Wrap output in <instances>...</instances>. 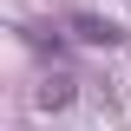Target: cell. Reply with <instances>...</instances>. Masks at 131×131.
<instances>
[{
    "mask_svg": "<svg viewBox=\"0 0 131 131\" xmlns=\"http://www.w3.org/2000/svg\"><path fill=\"white\" fill-rule=\"evenodd\" d=\"M72 85H79V79H72V72H46V79H39V92H33V98H39L46 112H66V105H72Z\"/></svg>",
    "mask_w": 131,
    "mask_h": 131,
    "instance_id": "7a4b0ae2",
    "label": "cell"
},
{
    "mask_svg": "<svg viewBox=\"0 0 131 131\" xmlns=\"http://www.w3.org/2000/svg\"><path fill=\"white\" fill-rule=\"evenodd\" d=\"M72 39H85V46H118L125 33H118V20H98V13H79V20H72Z\"/></svg>",
    "mask_w": 131,
    "mask_h": 131,
    "instance_id": "6da1fadb",
    "label": "cell"
}]
</instances>
